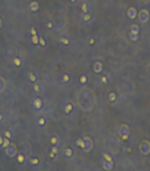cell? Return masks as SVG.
Masks as SVG:
<instances>
[{"mask_svg": "<svg viewBox=\"0 0 150 171\" xmlns=\"http://www.w3.org/2000/svg\"><path fill=\"white\" fill-rule=\"evenodd\" d=\"M140 152L142 155H149L150 154V142L148 139H144L140 143Z\"/></svg>", "mask_w": 150, "mask_h": 171, "instance_id": "6da1fadb", "label": "cell"}, {"mask_svg": "<svg viewBox=\"0 0 150 171\" xmlns=\"http://www.w3.org/2000/svg\"><path fill=\"white\" fill-rule=\"evenodd\" d=\"M137 17L140 19V21H141L142 24H146L149 21V19H150V12H149L148 9H141L140 12H138Z\"/></svg>", "mask_w": 150, "mask_h": 171, "instance_id": "7a4b0ae2", "label": "cell"}, {"mask_svg": "<svg viewBox=\"0 0 150 171\" xmlns=\"http://www.w3.org/2000/svg\"><path fill=\"white\" fill-rule=\"evenodd\" d=\"M82 138H84L82 151H86V152L92 151V149H93V141H92V138H89V137H82Z\"/></svg>", "mask_w": 150, "mask_h": 171, "instance_id": "3957f363", "label": "cell"}, {"mask_svg": "<svg viewBox=\"0 0 150 171\" xmlns=\"http://www.w3.org/2000/svg\"><path fill=\"white\" fill-rule=\"evenodd\" d=\"M4 150H5V154L8 155V156H11V158L16 156V154H17V149H16V146H15L13 143H11L8 147H5V149H4Z\"/></svg>", "mask_w": 150, "mask_h": 171, "instance_id": "277c9868", "label": "cell"}, {"mask_svg": "<svg viewBox=\"0 0 150 171\" xmlns=\"http://www.w3.org/2000/svg\"><path fill=\"white\" fill-rule=\"evenodd\" d=\"M32 106H33L35 110H41L43 106H44V102H43V100L40 97H36L32 100Z\"/></svg>", "mask_w": 150, "mask_h": 171, "instance_id": "5b68a950", "label": "cell"}, {"mask_svg": "<svg viewBox=\"0 0 150 171\" xmlns=\"http://www.w3.org/2000/svg\"><path fill=\"white\" fill-rule=\"evenodd\" d=\"M118 98H120V96L116 92H110L108 94V102L112 104V105H114L116 102H118Z\"/></svg>", "mask_w": 150, "mask_h": 171, "instance_id": "8992f818", "label": "cell"}, {"mask_svg": "<svg viewBox=\"0 0 150 171\" xmlns=\"http://www.w3.org/2000/svg\"><path fill=\"white\" fill-rule=\"evenodd\" d=\"M32 90H33L35 94H37V96H39V94L43 93V85L39 81H36V82L32 84Z\"/></svg>", "mask_w": 150, "mask_h": 171, "instance_id": "52a82bcc", "label": "cell"}, {"mask_svg": "<svg viewBox=\"0 0 150 171\" xmlns=\"http://www.w3.org/2000/svg\"><path fill=\"white\" fill-rule=\"evenodd\" d=\"M126 15H127V17H129L130 20H134L137 17V15H138V11L134 8V7H130L129 9H127V12H126Z\"/></svg>", "mask_w": 150, "mask_h": 171, "instance_id": "ba28073f", "label": "cell"}, {"mask_svg": "<svg viewBox=\"0 0 150 171\" xmlns=\"http://www.w3.org/2000/svg\"><path fill=\"white\" fill-rule=\"evenodd\" d=\"M16 162L19 163V165L24 166L25 163H27V156H25V154H23V152H19V154H16Z\"/></svg>", "mask_w": 150, "mask_h": 171, "instance_id": "9c48e42d", "label": "cell"}, {"mask_svg": "<svg viewBox=\"0 0 150 171\" xmlns=\"http://www.w3.org/2000/svg\"><path fill=\"white\" fill-rule=\"evenodd\" d=\"M28 8H29V11H31V12H37V11H39V8H40L39 2H37V0H32V2L29 3Z\"/></svg>", "mask_w": 150, "mask_h": 171, "instance_id": "30bf717a", "label": "cell"}, {"mask_svg": "<svg viewBox=\"0 0 150 171\" xmlns=\"http://www.w3.org/2000/svg\"><path fill=\"white\" fill-rule=\"evenodd\" d=\"M73 110H75V105H73L72 102H67V104H65V106H64L65 115H71Z\"/></svg>", "mask_w": 150, "mask_h": 171, "instance_id": "8fae6325", "label": "cell"}, {"mask_svg": "<svg viewBox=\"0 0 150 171\" xmlns=\"http://www.w3.org/2000/svg\"><path fill=\"white\" fill-rule=\"evenodd\" d=\"M12 64L15 68H21L23 67V59L20 56H15L12 57Z\"/></svg>", "mask_w": 150, "mask_h": 171, "instance_id": "7c38bea8", "label": "cell"}, {"mask_svg": "<svg viewBox=\"0 0 150 171\" xmlns=\"http://www.w3.org/2000/svg\"><path fill=\"white\" fill-rule=\"evenodd\" d=\"M102 69H104V67H102V63H100V61H96V63L93 64V72L97 74L102 73Z\"/></svg>", "mask_w": 150, "mask_h": 171, "instance_id": "4fadbf2b", "label": "cell"}, {"mask_svg": "<svg viewBox=\"0 0 150 171\" xmlns=\"http://www.w3.org/2000/svg\"><path fill=\"white\" fill-rule=\"evenodd\" d=\"M27 77H28V81L31 84H33V82L37 81V74H36V72H33V70H29L27 73Z\"/></svg>", "mask_w": 150, "mask_h": 171, "instance_id": "5bb4252c", "label": "cell"}, {"mask_svg": "<svg viewBox=\"0 0 150 171\" xmlns=\"http://www.w3.org/2000/svg\"><path fill=\"white\" fill-rule=\"evenodd\" d=\"M71 81H72V76H71V73L65 72V73L63 74V77H61V82H63L64 85H68V84H71Z\"/></svg>", "mask_w": 150, "mask_h": 171, "instance_id": "9a60e30c", "label": "cell"}, {"mask_svg": "<svg viewBox=\"0 0 150 171\" xmlns=\"http://www.w3.org/2000/svg\"><path fill=\"white\" fill-rule=\"evenodd\" d=\"M78 82H80V85L86 86L88 84H89V77H88V74H81V76H80Z\"/></svg>", "mask_w": 150, "mask_h": 171, "instance_id": "2e32d148", "label": "cell"}, {"mask_svg": "<svg viewBox=\"0 0 150 171\" xmlns=\"http://www.w3.org/2000/svg\"><path fill=\"white\" fill-rule=\"evenodd\" d=\"M58 43H60L63 46H69V44H71V40H69L67 36H60V37H58Z\"/></svg>", "mask_w": 150, "mask_h": 171, "instance_id": "e0dca14e", "label": "cell"}, {"mask_svg": "<svg viewBox=\"0 0 150 171\" xmlns=\"http://www.w3.org/2000/svg\"><path fill=\"white\" fill-rule=\"evenodd\" d=\"M127 133H130V127L127 126V125H120L118 126V134H127Z\"/></svg>", "mask_w": 150, "mask_h": 171, "instance_id": "ac0fdd59", "label": "cell"}, {"mask_svg": "<svg viewBox=\"0 0 150 171\" xmlns=\"http://www.w3.org/2000/svg\"><path fill=\"white\" fill-rule=\"evenodd\" d=\"M47 122H48V119H47V117H44V115H40V117L37 118V121H36L37 126H40V127H44L47 125Z\"/></svg>", "mask_w": 150, "mask_h": 171, "instance_id": "d6986e66", "label": "cell"}, {"mask_svg": "<svg viewBox=\"0 0 150 171\" xmlns=\"http://www.w3.org/2000/svg\"><path fill=\"white\" fill-rule=\"evenodd\" d=\"M28 162L31 163V166H33V167H39L40 166V159L37 158V156H31V158L28 159Z\"/></svg>", "mask_w": 150, "mask_h": 171, "instance_id": "ffe728a7", "label": "cell"}, {"mask_svg": "<svg viewBox=\"0 0 150 171\" xmlns=\"http://www.w3.org/2000/svg\"><path fill=\"white\" fill-rule=\"evenodd\" d=\"M82 21L84 23H90L93 19V15H92V12H86V13H82Z\"/></svg>", "mask_w": 150, "mask_h": 171, "instance_id": "44dd1931", "label": "cell"}, {"mask_svg": "<svg viewBox=\"0 0 150 171\" xmlns=\"http://www.w3.org/2000/svg\"><path fill=\"white\" fill-rule=\"evenodd\" d=\"M49 143L51 146H58V143H60V138L57 135H52L49 138Z\"/></svg>", "mask_w": 150, "mask_h": 171, "instance_id": "7402d4cb", "label": "cell"}, {"mask_svg": "<svg viewBox=\"0 0 150 171\" xmlns=\"http://www.w3.org/2000/svg\"><path fill=\"white\" fill-rule=\"evenodd\" d=\"M129 39L131 41H137L140 39V32H134V31H129Z\"/></svg>", "mask_w": 150, "mask_h": 171, "instance_id": "603a6c76", "label": "cell"}, {"mask_svg": "<svg viewBox=\"0 0 150 171\" xmlns=\"http://www.w3.org/2000/svg\"><path fill=\"white\" fill-rule=\"evenodd\" d=\"M81 12H82V13L90 12V5H89V3H88V2L81 3Z\"/></svg>", "mask_w": 150, "mask_h": 171, "instance_id": "cb8c5ba5", "label": "cell"}, {"mask_svg": "<svg viewBox=\"0 0 150 171\" xmlns=\"http://www.w3.org/2000/svg\"><path fill=\"white\" fill-rule=\"evenodd\" d=\"M73 154H75V152H73V149H71V147L64 149V156H65V158H69V159H71L72 156H73Z\"/></svg>", "mask_w": 150, "mask_h": 171, "instance_id": "d4e9b609", "label": "cell"}, {"mask_svg": "<svg viewBox=\"0 0 150 171\" xmlns=\"http://www.w3.org/2000/svg\"><path fill=\"white\" fill-rule=\"evenodd\" d=\"M102 167H104L105 170H113V167H114V165H113V162H108V161H102Z\"/></svg>", "mask_w": 150, "mask_h": 171, "instance_id": "484cf974", "label": "cell"}, {"mask_svg": "<svg viewBox=\"0 0 150 171\" xmlns=\"http://www.w3.org/2000/svg\"><path fill=\"white\" fill-rule=\"evenodd\" d=\"M118 137H120V141H121V142H129L130 133H127V134H118Z\"/></svg>", "mask_w": 150, "mask_h": 171, "instance_id": "4316f807", "label": "cell"}, {"mask_svg": "<svg viewBox=\"0 0 150 171\" xmlns=\"http://www.w3.org/2000/svg\"><path fill=\"white\" fill-rule=\"evenodd\" d=\"M109 81V74H102L100 77V84H102V85H106Z\"/></svg>", "mask_w": 150, "mask_h": 171, "instance_id": "83f0119b", "label": "cell"}, {"mask_svg": "<svg viewBox=\"0 0 150 171\" xmlns=\"http://www.w3.org/2000/svg\"><path fill=\"white\" fill-rule=\"evenodd\" d=\"M5 85H7V81H5V78H4V77H2V76H0V93H2L3 90L5 89Z\"/></svg>", "mask_w": 150, "mask_h": 171, "instance_id": "f1b7e54d", "label": "cell"}, {"mask_svg": "<svg viewBox=\"0 0 150 171\" xmlns=\"http://www.w3.org/2000/svg\"><path fill=\"white\" fill-rule=\"evenodd\" d=\"M86 43H88V45H89V46H94V45H96V43H97V39L94 37V36H90V37L88 39Z\"/></svg>", "mask_w": 150, "mask_h": 171, "instance_id": "f546056e", "label": "cell"}, {"mask_svg": "<svg viewBox=\"0 0 150 171\" xmlns=\"http://www.w3.org/2000/svg\"><path fill=\"white\" fill-rule=\"evenodd\" d=\"M102 159H105V161H108V162H113V156L109 154V152H104V154H102Z\"/></svg>", "mask_w": 150, "mask_h": 171, "instance_id": "4dcf8cb0", "label": "cell"}, {"mask_svg": "<svg viewBox=\"0 0 150 171\" xmlns=\"http://www.w3.org/2000/svg\"><path fill=\"white\" fill-rule=\"evenodd\" d=\"M39 45L41 46V48H45L47 46V40L43 37V36H40V39H39Z\"/></svg>", "mask_w": 150, "mask_h": 171, "instance_id": "1f68e13d", "label": "cell"}, {"mask_svg": "<svg viewBox=\"0 0 150 171\" xmlns=\"http://www.w3.org/2000/svg\"><path fill=\"white\" fill-rule=\"evenodd\" d=\"M39 39H40V36H39V35L32 36V39H31L32 44H33V45H39Z\"/></svg>", "mask_w": 150, "mask_h": 171, "instance_id": "d6a6232c", "label": "cell"}, {"mask_svg": "<svg viewBox=\"0 0 150 171\" xmlns=\"http://www.w3.org/2000/svg\"><path fill=\"white\" fill-rule=\"evenodd\" d=\"M76 146L80 147L82 150V147H84V138H78V139L76 141Z\"/></svg>", "mask_w": 150, "mask_h": 171, "instance_id": "836d02e7", "label": "cell"}, {"mask_svg": "<svg viewBox=\"0 0 150 171\" xmlns=\"http://www.w3.org/2000/svg\"><path fill=\"white\" fill-rule=\"evenodd\" d=\"M9 145H11V139H9V138H5V137H4V142H3V145H2V149L8 147Z\"/></svg>", "mask_w": 150, "mask_h": 171, "instance_id": "e575fe53", "label": "cell"}, {"mask_svg": "<svg viewBox=\"0 0 150 171\" xmlns=\"http://www.w3.org/2000/svg\"><path fill=\"white\" fill-rule=\"evenodd\" d=\"M3 135H4L5 138H12V132H11V130H4V133H3Z\"/></svg>", "mask_w": 150, "mask_h": 171, "instance_id": "d590c367", "label": "cell"}, {"mask_svg": "<svg viewBox=\"0 0 150 171\" xmlns=\"http://www.w3.org/2000/svg\"><path fill=\"white\" fill-rule=\"evenodd\" d=\"M130 31H134V32H140V25H138V24H131V27H130Z\"/></svg>", "mask_w": 150, "mask_h": 171, "instance_id": "8d00e7d4", "label": "cell"}, {"mask_svg": "<svg viewBox=\"0 0 150 171\" xmlns=\"http://www.w3.org/2000/svg\"><path fill=\"white\" fill-rule=\"evenodd\" d=\"M29 33H31V36H35V35H39L37 33V29H36L35 27H31L29 28Z\"/></svg>", "mask_w": 150, "mask_h": 171, "instance_id": "74e56055", "label": "cell"}, {"mask_svg": "<svg viewBox=\"0 0 150 171\" xmlns=\"http://www.w3.org/2000/svg\"><path fill=\"white\" fill-rule=\"evenodd\" d=\"M47 28H48V29H53V28H54V23H53V21H48V23H47Z\"/></svg>", "mask_w": 150, "mask_h": 171, "instance_id": "f35d334b", "label": "cell"}, {"mask_svg": "<svg viewBox=\"0 0 150 171\" xmlns=\"http://www.w3.org/2000/svg\"><path fill=\"white\" fill-rule=\"evenodd\" d=\"M51 151L54 152V154H58V147H57V146H52V149H51Z\"/></svg>", "mask_w": 150, "mask_h": 171, "instance_id": "ab89813d", "label": "cell"}, {"mask_svg": "<svg viewBox=\"0 0 150 171\" xmlns=\"http://www.w3.org/2000/svg\"><path fill=\"white\" fill-rule=\"evenodd\" d=\"M56 156H57V154H54V152H52V151L49 152V158L51 159H56Z\"/></svg>", "mask_w": 150, "mask_h": 171, "instance_id": "60d3db41", "label": "cell"}, {"mask_svg": "<svg viewBox=\"0 0 150 171\" xmlns=\"http://www.w3.org/2000/svg\"><path fill=\"white\" fill-rule=\"evenodd\" d=\"M3 142H4V135H3V134H0V149H2Z\"/></svg>", "mask_w": 150, "mask_h": 171, "instance_id": "b9f144b4", "label": "cell"}, {"mask_svg": "<svg viewBox=\"0 0 150 171\" xmlns=\"http://www.w3.org/2000/svg\"><path fill=\"white\" fill-rule=\"evenodd\" d=\"M4 121V115H3V113H0V123Z\"/></svg>", "mask_w": 150, "mask_h": 171, "instance_id": "7bdbcfd3", "label": "cell"}, {"mask_svg": "<svg viewBox=\"0 0 150 171\" xmlns=\"http://www.w3.org/2000/svg\"><path fill=\"white\" fill-rule=\"evenodd\" d=\"M69 2H71L72 4H77V2H78V0H69Z\"/></svg>", "mask_w": 150, "mask_h": 171, "instance_id": "ee69618b", "label": "cell"}, {"mask_svg": "<svg viewBox=\"0 0 150 171\" xmlns=\"http://www.w3.org/2000/svg\"><path fill=\"white\" fill-rule=\"evenodd\" d=\"M3 27V21H2V17H0V28Z\"/></svg>", "mask_w": 150, "mask_h": 171, "instance_id": "f6af8a7d", "label": "cell"}, {"mask_svg": "<svg viewBox=\"0 0 150 171\" xmlns=\"http://www.w3.org/2000/svg\"><path fill=\"white\" fill-rule=\"evenodd\" d=\"M144 3H150V0H142Z\"/></svg>", "mask_w": 150, "mask_h": 171, "instance_id": "bcb514c9", "label": "cell"}]
</instances>
